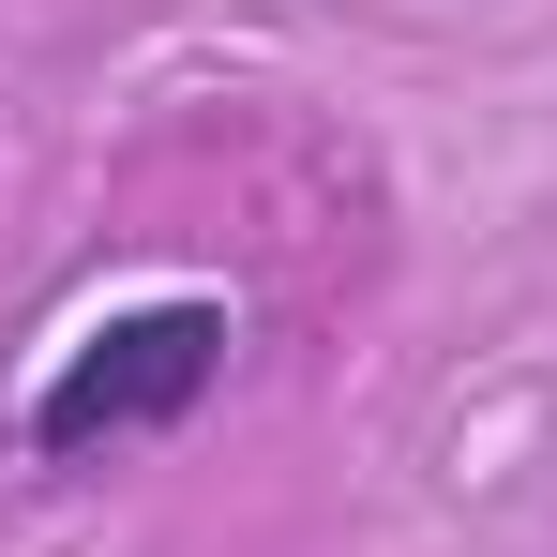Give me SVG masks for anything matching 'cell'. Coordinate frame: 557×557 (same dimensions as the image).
Masks as SVG:
<instances>
[{"mask_svg": "<svg viewBox=\"0 0 557 557\" xmlns=\"http://www.w3.org/2000/svg\"><path fill=\"white\" fill-rule=\"evenodd\" d=\"M226 347H242V317H226L211 286H151V301L91 317V332L46 362V392H30V453H46V467H91V453H121V437L196 422L211 376H226Z\"/></svg>", "mask_w": 557, "mask_h": 557, "instance_id": "1", "label": "cell"}]
</instances>
